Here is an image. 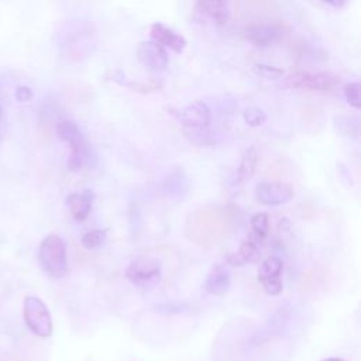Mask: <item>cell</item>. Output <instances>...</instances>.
<instances>
[{
  "label": "cell",
  "instance_id": "cell-14",
  "mask_svg": "<svg viewBox=\"0 0 361 361\" xmlns=\"http://www.w3.org/2000/svg\"><path fill=\"white\" fill-rule=\"evenodd\" d=\"M195 8L217 25H224L228 20L227 0H196Z\"/></svg>",
  "mask_w": 361,
  "mask_h": 361
},
{
  "label": "cell",
  "instance_id": "cell-22",
  "mask_svg": "<svg viewBox=\"0 0 361 361\" xmlns=\"http://www.w3.org/2000/svg\"><path fill=\"white\" fill-rule=\"evenodd\" d=\"M257 71L267 76V78H278L281 75H283V71L282 69H278V68H274V66H267V65H257L255 66Z\"/></svg>",
  "mask_w": 361,
  "mask_h": 361
},
{
  "label": "cell",
  "instance_id": "cell-25",
  "mask_svg": "<svg viewBox=\"0 0 361 361\" xmlns=\"http://www.w3.org/2000/svg\"><path fill=\"white\" fill-rule=\"evenodd\" d=\"M322 361H344L343 358H337V357H329V358H324Z\"/></svg>",
  "mask_w": 361,
  "mask_h": 361
},
{
  "label": "cell",
  "instance_id": "cell-5",
  "mask_svg": "<svg viewBox=\"0 0 361 361\" xmlns=\"http://www.w3.org/2000/svg\"><path fill=\"white\" fill-rule=\"evenodd\" d=\"M255 199L264 206H282L293 199L295 190L286 182H259L254 190Z\"/></svg>",
  "mask_w": 361,
  "mask_h": 361
},
{
  "label": "cell",
  "instance_id": "cell-2",
  "mask_svg": "<svg viewBox=\"0 0 361 361\" xmlns=\"http://www.w3.org/2000/svg\"><path fill=\"white\" fill-rule=\"evenodd\" d=\"M58 137L71 147V155L68 159V168L72 172L80 171L87 162L89 148L86 140L79 127L69 120H62L56 124Z\"/></svg>",
  "mask_w": 361,
  "mask_h": 361
},
{
  "label": "cell",
  "instance_id": "cell-19",
  "mask_svg": "<svg viewBox=\"0 0 361 361\" xmlns=\"http://www.w3.org/2000/svg\"><path fill=\"white\" fill-rule=\"evenodd\" d=\"M344 97L351 107L361 109V85L358 82L347 83L344 86Z\"/></svg>",
  "mask_w": 361,
  "mask_h": 361
},
{
  "label": "cell",
  "instance_id": "cell-18",
  "mask_svg": "<svg viewBox=\"0 0 361 361\" xmlns=\"http://www.w3.org/2000/svg\"><path fill=\"white\" fill-rule=\"evenodd\" d=\"M250 223H251V228H252L254 234L257 235V238L262 240L268 235V231H269V216H268V213H264V212L255 213L251 217Z\"/></svg>",
  "mask_w": 361,
  "mask_h": 361
},
{
  "label": "cell",
  "instance_id": "cell-12",
  "mask_svg": "<svg viewBox=\"0 0 361 361\" xmlns=\"http://www.w3.org/2000/svg\"><path fill=\"white\" fill-rule=\"evenodd\" d=\"M93 199H94V193L90 189H85L82 192L71 193L66 197L65 204H66L71 216L76 221H83L90 214Z\"/></svg>",
  "mask_w": 361,
  "mask_h": 361
},
{
  "label": "cell",
  "instance_id": "cell-4",
  "mask_svg": "<svg viewBox=\"0 0 361 361\" xmlns=\"http://www.w3.org/2000/svg\"><path fill=\"white\" fill-rule=\"evenodd\" d=\"M340 83V78L327 72H293L286 78V85L293 89L330 92Z\"/></svg>",
  "mask_w": 361,
  "mask_h": 361
},
{
  "label": "cell",
  "instance_id": "cell-9",
  "mask_svg": "<svg viewBox=\"0 0 361 361\" xmlns=\"http://www.w3.org/2000/svg\"><path fill=\"white\" fill-rule=\"evenodd\" d=\"M137 58L142 66L154 72L164 71L169 61L166 49L155 41H141L137 47Z\"/></svg>",
  "mask_w": 361,
  "mask_h": 361
},
{
  "label": "cell",
  "instance_id": "cell-13",
  "mask_svg": "<svg viewBox=\"0 0 361 361\" xmlns=\"http://www.w3.org/2000/svg\"><path fill=\"white\" fill-rule=\"evenodd\" d=\"M230 286H231L230 272L223 265H214L207 274L203 283V289L209 295H214V296L226 295L230 290Z\"/></svg>",
  "mask_w": 361,
  "mask_h": 361
},
{
  "label": "cell",
  "instance_id": "cell-20",
  "mask_svg": "<svg viewBox=\"0 0 361 361\" xmlns=\"http://www.w3.org/2000/svg\"><path fill=\"white\" fill-rule=\"evenodd\" d=\"M243 118L245 121V124H248L250 127H259L265 123L267 116L261 109L257 107H248L244 110L243 113Z\"/></svg>",
  "mask_w": 361,
  "mask_h": 361
},
{
  "label": "cell",
  "instance_id": "cell-8",
  "mask_svg": "<svg viewBox=\"0 0 361 361\" xmlns=\"http://www.w3.org/2000/svg\"><path fill=\"white\" fill-rule=\"evenodd\" d=\"M179 120L186 130L202 131L209 127L212 121V113L206 103L196 100L180 110Z\"/></svg>",
  "mask_w": 361,
  "mask_h": 361
},
{
  "label": "cell",
  "instance_id": "cell-16",
  "mask_svg": "<svg viewBox=\"0 0 361 361\" xmlns=\"http://www.w3.org/2000/svg\"><path fill=\"white\" fill-rule=\"evenodd\" d=\"M257 161H258V154L255 147L245 148L244 152L241 154L240 165L237 169V180L240 183H245L252 178L257 168Z\"/></svg>",
  "mask_w": 361,
  "mask_h": 361
},
{
  "label": "cell",
  "instance_id": "cell-23",
  "mask_svg": "<svg viewBox=\"0 0 361 361\" xmlns=\"http://www.w3.org/2000/svg\"><path fill=\"white\" fill-rule=\"evenodd\" d=\"M16 99L21 103L28 102V100L32 99V90L28 86H20L16 90Z\"/></svg>",
  "mask_w": 361,
  "mask_h": 361
},
{
  "label": "cell",
  "instance_id": "cell-17",
  "mask_svg": "<svg viewBox=\"0 0 361 361\" xmlns=\"http://www.w3.org/2000/svg\"><path fill=\"white\" fill-rule=\"evenodd\" d=\"M107 237V230H102V228H94L90 231H86L82 235V245L86 250H96L100 245H103V243L106 241Z\"/></svg>",
  "mask_w": 361,
  "mask_h": 361
},
{
  "label": "cell",
  "instance_id": "cell-24",
  "mask_svg": "<svg viewBox=\"0 0 361 361\" xmlns=\"http://www.w3.org/2000/svg\"><path fill=\"white\" fill-rule=\"evenodd\" d=\"M322 1L329 4V6H331V7H334V8H343L348 3V0H322Z\"/></svg>",
  "mask_w": 361,
  "mask_h": 361
},
{
  "label": "cell",
  "instance_id": "cell-6",
  "mask_svg": "<svg viewBox=\"0 0 361 361\" xmlns=\"http://www.w3.org/2000/svg\"><path fill=\"white\" fill-rule=\"evenodd\" d=\"M282 269L283 262L276 255L267 257L258 268V282L271 296H276L282 292Z\"/></svg>",
  "mask_w": 361,
  "mask_h": 361
},
{
  "label": "cell",
  "instance_id": "cell-26",
  "mask_svg": "<svg viewBox=\"0 0 361 361\" xmlns=\"http://www.w3.org/2000/svg\"><path fill=\"white\" fill-rule=\"evenodd\" d=\"M0 113H1V109H0Z\"/></svg>",
  "mask_w": 361,
  "mask_h": 361
},
{
  "label": "cell",
  "instance_id": "cell-10",
  "mask_svg": "<svg viewBox=\"0 0 361 361\" xmlns=\"http://www.w3.org/2000/svg\"><path fill=\"white\" fill-rule=\"evenodd\" d=\"M283 35V28L276 23L251 24L245 28L244 37L255 47H269Z\"/></svg>",
  "mask_w": 361,
  "mask_h": 361
},
{
  "label": "cell",
  "instance_id": "cell-1",
  "mask_svg": "<svg viewBox=\"0 0 361 361\" xmlns=\"http://www.w3.org/2000/svg\"><path fill=\"white\" fill-rule=\"evenodd\" d=\"M38 261L45 274L54 279H62L68 275V254L65 241L56 235H47L38 248Z\"/></svg>",
  "mask_w": 361,
  "mask_h": 361
},
{
  "label": "cell",
  "instance_id": "cell-11",
  "mask_svg": "<svg viewBox=\"0 0 361 361\" xmlns=\"http://www.w3.org/2000/svg\"><path fill=\"white\" fill-rule=\"evenodd\" d=\"M149 35L157 44L162 45L164 48H169L175 54H180L186 47V39L183 35L162 23H152L149 27Z\"/></svg>",
  "mask_w": 361,
  "mask_h": 361
},
{
  "label": "cell",
  "instance_id": "cell-21",
  "mask_svg": "<svg viewBox=\"0 0 361 361\" xmlns=\"http://www.w3.org/2000/svg\"><path fill=\"white\" fill-rule=\"evenodd\" d=\"M164 85V82L161 79L157 78H151L148 80H142V82H135V83H127L128 87H131L134 92H140V93H151L155 92L158 89H161Z\"/></svg>",
  "mask_w": 361,
  "mask_h": 361
},
{
  "label": "cell",
  "instance_id": "cell-3",
  "mask_svg": "<svg viewBox=\"0 0 361 361\" xmlns=\"http://www.w3.org/2000/svg\"><path fill=\"white\" fill-rule=\"evenodd\" d=\"M23 317L27 327L38 337L52 334V317L47 305L38 296H25L23 302Z\"/></svg>",
  "mask_w": 361,
  "mask_h": 361
},
{
  "label": "cell",
  "instance_id": "cell-15",
  "mask_svg": "<svg viewBox=\"0 0 361 361\" xmlns=\"http://www.w3.org/2000/svg\"><path fill=\"white\" fill-rule=\"evenodd\" d=\"M259 248L257 245V243L254 241H244L238 251L235 252H230L226 257V261L233 265V267H243L245 264L250 262H257L259 259Z\"/></svg>",
  "mask_w": 361,
  "mask_h": 361
},
{
  "label": "cell",
  "instance_id": "cell-7",
  "mask_svg": "<svg viewBox=\"0 0 361 361\" xmlns=\"http://www.w3.org/2000/svg\"><path fill=\"white\" fill-rule=\"evenodd\" d=\"M161 264L152 257H138L130 262L126 269V278L133 283L141 285L159 279Z\"/></svg>",
  "mask_w": 361,
  "mask_h": 361
}]
</instances>
